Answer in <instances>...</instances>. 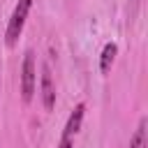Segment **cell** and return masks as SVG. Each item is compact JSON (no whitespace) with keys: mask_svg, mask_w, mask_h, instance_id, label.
Instances as JSON below:
<instances>
[{"mask_svg":"<svg viewBox=\"0 0 148 148\" xmlns=\"http://www.w3.org/2000/svg\"><path fill=\"white\" fill-rule=\"evenodd\" d=\"M30 7H32V0H18V2H16L14 12H12V16H9L7 30H5V42H7V46H14V44L18 42L21 32H23V23H25V18H28Z\"/></svg>","mask_w":148,"mask_h":148,"instance_id":"6da1fadb","label":"cell"},{"mask_svg":"<svg viewBox=\"0 0 148 148\" xmlns=\"http://www.w3.org/2000/svg\"><path fill=\"white\" fill-rule=\"evenodd\" d=\"M35 86H37V69H35V56L32 51H25L23 65H21V97L23 102H32L35 97Z\"/></svg>","mask_w":148,"mask_h":148,"instance_id":"7a4b0ae2","label":"cell"},{"mask_svg":"<svg viewBox=\"0 0 148 148\" xmlns=\"http://www.w3.org/2000/svg\"><path fill=\"white\" fill-rule=\"evenodd\" d=\"M39 95H42V104L46 111H51L56 106V86H53V76L49 65H42V76H39Z\"/></svg>","mask_w":148,"mask_h":148,"instance_id":"3957f363","label":"cell"},{"mask_svg":"<svg viewBox=\"0 0 148 148\" xmlns=\"http://www.w3.org/2000/svg\"><path fill=\"white\" fill-rule=\"evenodd\" d=\"M83 113H86V104H83V102H79V104L74 106V111L69 113V118H67V125H65V130H62V134H65V136H74V134L81 130Z\"/></svg>","mask_w":148,"mask_h":148,"instance_id":"277c9868","label":"cell"},{"mask_svg":"<svg viewBox=\"0 0 148 148\" xmlns=\"http://www.w3.org/2000/svg\"><path fill=\"white\" fill-rule=\"evenodd\" d=\"M116 53H118V46H116V42H109V44H104V49H102V56H99V72H102V74H106V72L111 69V65H113V60H116Z\"/></svg>","mask_w":148,"mask_h":148,"instance_id":"5b68a950","label":"cell"},{"mask_svg":"<svg viewBox=\"0 0 148 148\" xmlns=\"http://www.w3.org/2000/svg\"><path fill=\"white\" fill-rule=\"evenodd\" d=\"M146 146H148V141H146V118H141L132 139H130V148H146Z\"/></svg>","mask_w":148,"mask_h":148,"instance_id":"8992f818","label":"cell"},{"mask_svg":"<svg viewBox=\"0 0 148 148\" xmlns=\"http://www.w3.org/2000/svg\"><path fill=\"white\" fill-rule=\"evenodd\" d=\"M58 148H74V136H65V134H62Z\"/></svg>","mask_w":148,"mask_h":148,"instance_id":"52a82bcc","label":"cell"},{"mask_svg":"<svg viewBox=\"0 0 148 148\" xmlns=\"http://www.w3.org/2000/svg\"><path fill=\"white\" fill-rule=\"evenodd\" d=\"M0 69H2V67H0Z\"/></svg>","mask_w":148,"mask_h":148,"instance_id":"ba28073f","label":"cell"}]
</instances>
